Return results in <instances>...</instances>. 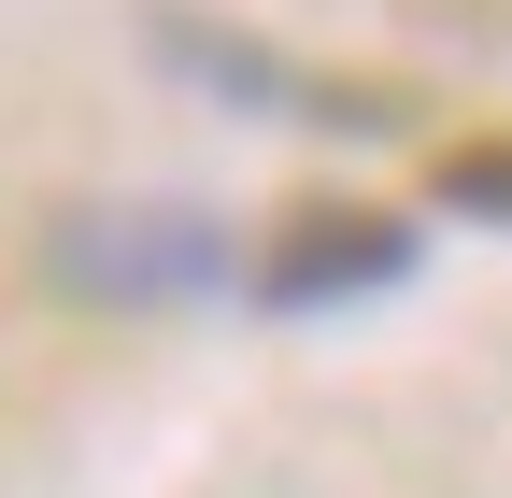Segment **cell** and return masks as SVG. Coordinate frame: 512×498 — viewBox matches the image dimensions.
Segmentation results:
<instances>
[{
  "mask_svg": "<svg viewBox=\"0 0 512 498\" xmlns=\"http://www.w3.org/2000/svg\"><path fill=\"white\" fill-rule=\"evenodd\" d=\"M427 200H441V214H484V228H512V129H484V143H441V157H427Z\"/></svg>",
  "mask_w": 512,
  "mask_h": 498,
  "instance_id": "obj_2",
  "label": "cell"
},
{
  "mask_svg": "<svg viewBox=\"0 0 512 498\" xmlns=\"http://www.w3.org/2000/svg\"><path fill=\"white\" fill-rule=\"evenodd\" d=\"M399 271H413V214H384V200H285V228L256 242L271 314H328V299H370Z\"/></svg>",
  "mask_w": 512,
  "mask_h": 498,
  "instance_id": "obj_1",
  "label": "cell"
}]
</instances>
